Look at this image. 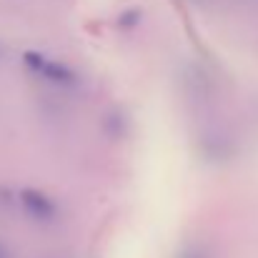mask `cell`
<instances>
[{
    "label": "cell",
    "instance_id": "cell-1",
    "mask_svg": "<svg viewBox=\"0 0 258 258\" xmlns=\"http://www.w3.org/2000/svg\"><path fill=\"white\" fill-rule=\"evenodd\" d=\"M23 66H25L33 76L43 78V81L50 83V86H58V88L78 86V73H76L68 63H60V60L48 58V55H43V53L25 50V53H23Z\"/></svg>",
    "mask_w": 258,
    "mask_h": 258
},
{
    "label": "cell",
    "instance_id": "cell-2",
    "mask_svg": "<svg viewBox=\"0 0 258 258\" xmlns=\"http://www.w3.org/2000/svg\"><path fill=\"white\" fill-rule=\"evenodd\" d=\"M18 203H20V208L25 211V216H28L30 221H35V223L48 226V223H55V221L60 218V206H58V201L50 198V196H48L45 190H40V188H20Z\"/></svg>",
    "mask_w": 258,
    "mask_h": 258
},
{
    "label": "cell",
    "instance_id": "cell-3",
    "mask_svg": "<svg viewBox=\"0 0 258 258\" xmlns=\"http://www.w3.org/2000/svg\"><path fill=\"white\" fill-rule=\"evenodd\" d=\"M180 258H206L203 253H198V251H188V253H183Z\"/></svg>",
    "mask_w": 258,
    "mask_h": 258
},
{
    "label": "cell",
    "instance_id": "cell-4",
    "mask_svg": "<svg viewBox=\"0 0 258 258\" xmlns=\"http://www.w3.org/2000/svg\"><path fill=\"white\" fill-rule=\"evenodd\" d=\"M0 258H8V251H5L3 246H0Z\"/></svg>",
    "mask_w": 258,
    "mask_h": 258
}]
</instances>
